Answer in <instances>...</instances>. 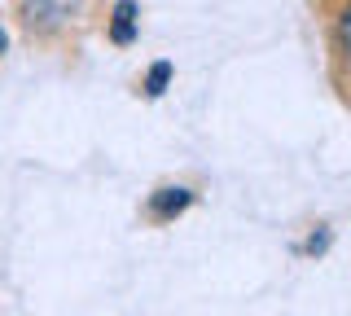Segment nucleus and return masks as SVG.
Instances as JSON below:
<instances>
[{"label": "nucleus", "mask_w": 351, "mask_h": 316, "mask_svg": "<svg viewBox=\"0 0 351 316\" xmlns=\"http://www.w3.org/2000/svg\"><path fill=\"white\" fill-rule=\"evenodd\" d=\"M189 202H193L189 189H158V193L149 198V211L158 215V220H171V215H180Z\"/></svg>", "instance_id": "f257e3e1"}, {"label": "nucleus", "mask_w": 351, "mask_h": 316, "mask_svg": "<svg viewBox=\"0 0 351 316\" xmlns=\"http://www.w3.org/2000/svg\"><path fill=\"white\" fill-rule=\"evenodd\" d=\"M114 14H119V23H114V40H132V18H136V5H119Z\"/></svg>", "instance_id": "f03ea898"}, {"label": "nucleus", "mask_w": 351, "mask_h": 316, "mask_svg": "<svg viewBox=\"0 0 351 316\" xmlns=\"http://www.w3.org/2000/svg\"><path fill=\"white\" fill-rule=\"evenodd\" d=\"M167 80H171V66H167V62H158V66L149 71V84H145V93H149V97H158V93H162V84H167Z\"/></svg>", "instance_id": "7ed1b4c3"}, {"label": "nucleus", "mask_w": 351, "mask_h": 316, "mask_svg": "<svg viewBox=\"0 0 351 316\" xmlns=\"http://www.w3.org/2000/svg\"><path fill=\"white\" fill-rule=\"evenodd\" d=\"M338 49H343L347 58H351V5L343 9V14H338Z\"/></svg>", "instance_id": "20e7f679"}, {"label": "nucleus", "mask_w": 351, "mask_h": 316, "mask_svg": "<svg viewBox=\"0 0 351 316\" xmlns=\"http://www.w3.org/2000/svg\"><path fill=\"white\" fill-rule=\"evenodd\" d=\"M5 45H9V36H5V31H0V53H5Z\"/></svg>", "instance_id": "39448f33"}]
</instances>
